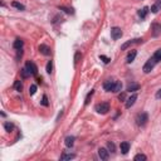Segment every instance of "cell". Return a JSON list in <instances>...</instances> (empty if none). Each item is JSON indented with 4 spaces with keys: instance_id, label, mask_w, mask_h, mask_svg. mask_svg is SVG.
Segmentation results:
<instances>
[{
    "instance_id": "1",
    "label": "cell",
    "mask_w": 161,
    "mask_h": 161,
    "mask_svg": "<svg viewBox=\"0 0 161 161\" xmlns=\"http://www.w3.org/2000/svg\"><path fill=\"white\" fill-rule=\"evenodd\" d=\"M96 111L98 112V113H107L108 111H110V104H108V102H102V103H98L97 106H96Z\"/></svg>"
},
{
    "instance_id": "2",
    "label": "cell",
    "mask_w": 161,
    "mask_h": 161,
    "mask_svg": "<svg viewBox=\"0 0 161 161\" xmlns=\"http://www.w3.org/2000/svg\"><path fill=\"white\" fill-rule=\"evenodd\" d=\"M155 64H156V59L152 57L147 60L146 63H145V66H144V72L145 73H150V72L152 71V68L155 67Z\"/></svg>"
},
{
    "instance_id": "3",
    "label": "cell",
    "mask_w": 161,
    "mask_h": 161,
    "mask_svg": "<svg viewBox=\"0 0 161 161\" xmlns=\"http://www.w3.org/2000/svg\"><path fill=\"white\" fill-rule=\"evenodd\" d=\"M111 37H112V39H115V40L120 39L121 37H122V30H121L118 27L112 28V29H111Z\"/></svg>"
},
{
    "instance_id": "4",
    "label": "cell",
    "mask_w": 161,
    "mask_h": 161,
    "mask_svg": "<svg viewBox=\"0 0 161 161\" xmlns=\"http://www.w3.org/2000/svg\"><path fill=\"white\" fill-rule=\"evenodd\" d=\"M25 68L28 69V72L32 74V76H35L37 74V72H38V67L35 66V64L33 62H27L25 64Z\"/></svg>"
},
{
    "instance_id": "5",
    "label": "cell",
    "mask_w": 161,
    "mask_h": 161,
    "mask_svg": "<svg viewBox=\"0 0 161 161\" xmlns=\"http://www.w3.org/2000/svg\"><path fill=\"white\" fill-rule=\"evenodd\" d=\"M115 83H116V80L107 79V80H104V83H103V88L107 92H112V90H113V87H115Z\"/></svg>"
},
{
    "instance_id": "6",
    "label": "cell",
    "mask_w": 161,
    "mask_h": 161,
    "mask_svg": "<svg viewBox=\"0 0 161 161\" xmlns=\"http://www.w3.org/2000/svg\"><path fill=\"white\" fill-rule=\"evenodd\" d=\"M147 120H148V115L146 112H144V113L137 116V125L139 126H144V125L147 122Z\"/></svg>"
},
{
    "instance_id": "7",
    "label": "cell",
    "mask_w": 161,
    "mask_h": 161,
    "mask_svg": "<svg viewBox=\"0 0 161 161\" xmlns=\"http://www.w3.org/2000/svg\"><path fill=\"white\" fill-rule=\"evenodd\" d=\"M98 156L101 158V160H107L108 156H110V151H107L106 148H99V150H98Z\"/></svg>"
},
{
    "instance_id": "8",
    "label": "cell",
    "mask_w": 161,
    "mask_h": 161,
    "mask_svg": "<svg viewBox=\"0 0 161 161\" xmlns=\"http://www.w3.org/2000/svg\"><path fill=\"white\" fill-rule=\"evenodd\" d=\"M39 52L42 54H44V55H49L50 54V48L48 46H46V44H40V46H39Z\"/></svg>"
},
{
    "instance_id": "9",
    "label": "cell",
    "mask_w": 161,
    "mask_h": 161,
    "mask_svg": "<svg viewBox=\"0 0 161 161\" xmlns=\"http://www.w3.org/2000/svg\"><path fill=\"white\" fill-rule=\"evenodd\" d=\"M136 99H137V94L134 93V94H132L130 98L127 99V102H126V107H127V108H130L131 106H134V103L136 102Z\"/></svg>"
},
{
    "instance_id": "10",
    "label": "cell",
    "mask_w": 161,
    "mask_h": 161,
    "mask_svg": "<svg viewBox=\"0 0 161 161\" xmlns=\"http://www.w3.org/2000/svg\"><path fill=\"white\" fill-rule=\"evenodd\" d=\"M120 148H121V151H122V154L126 155L127 152L130 151V144H128V142H121Z\"/></svg>"
},
{
    "instance_id": "11",
    "label": "cell",
    "mask_w": 161,
    "mask_h": 161,
    "mask_svg": "<svg viewBox=\"0 0 161 161\" xmlns=\"http://www.w3.org/2000/svg\"><path fill=\"white\" fill-rule=\"evenodd\" d=\"M136 55H137V52H136L135 49H132L130 53L127 54V63H132L135 60V58H136Z\"/></svg>"
},
{
    "instance_id": "12",
    "label": "cell",
    "mask_w": 161,
    "mask_h": 161,
    "mask_svg": "<svg viewBox=\"0 0 161 161\" xmlns=\"http://www.w3.org/2000/svg\"><path fill=\"white\" fill-rule=\"evenodd\" d=\"M147 13H148V8H147V6H144V8H142V9H140V10L137 11L139 17H140L141 19H145V18H146V15H147Z\"/></svg>"
},
{
    "instance_id": "13",
    "label": "cell",
    "mask_w": 161,
    "mask_h": 161,
    "mask_svg": "<svg viewBox=\"0 0 161 161\" xmlns=\"http://www.w3.org/2000/svg\"><path fill=\"white\" fill-rule=\"evenodd\" d=\"M139 90H140V84H137V83H131L127 86L128 92H135V91H139Z\"/></svg>"
},
{
    "instance_id": "14",
    "label": "cell",
    "mask_w": 161,
    "mask_h": 161,
    "mask_svg": "<svg viewBox=\"0 0 161 161\" xmlns=\"http://www.w3.org/2000/svg\"><path fill=\"white\" fill-rule=\"evenodd\" d=\"M74 158H76L74 154H67V152H63V154L60 155V160H71Z\"/></svg>"
},
{
    "instance_id": "15",
    "label": "cell",
    "mask_w": 161,
    "mask_h": 161,
    "mask_svg": "<svg viewBox=\"0 0 161 161\" xmlns=\"http://www.w3.org/2000/svg\"><path fill=\"white\" fill-rule=\"evenodd\" d=\"M74 144V137L73 136H68V137H66V146L67 147H72Z\"/></svg>"
},
{
    "instance_id": "16",
    "label": "cell",
    "mask_w": 161,
    "mask_h": 161,
    "mask_svg": "<svg viewBox=\"0 0 161 161\" xmlns=\"http://www.w3.org/2000/svg\"><path fill=\"white\" fill-rule=\"evenodd\" d=\"M13 46H14V48H15V49H22V47H23V40L22 39H15V42H14V44H13Z\"/></svg>"
},
{
    "instance_id": "17",
    "label": "cell",
    "mask_w": 161,
    "mask_h": 161,
    "mask_svg": "<svg viewBox=\"0 0 161 161\" xmlns=\"http://www.w3.org/2000/svg\"><path fill=\"white\" fill-rule=\"evenodd\" d=\"M4 127H5V130L8 132H11L14 130V125L11 123V122H5V125H4Z\"/></svg>"
},
{
    "instance_id": "18",
    "label": "cell",
    "mask_w": 161,
    "mask_h": 161,
    "mask_svg": "<svg viewBox=\"0 0 161 161\" xmlns=\"http://www.w3.org/2000/svg\"><path fill=\"white\" fill-rule=\"evenodd\" d=\"M121 88H122V83H121V82H117V80H116L115 87H113V90H112V92H120Z\"/></svg>"
},
{
    "instance_id": "19",
    "label": "cell",
    "mask_w": 161,
    "mask_h": 161,
    "mask_svg": "<svg viewBox=\"0 0 161 161\" xmlns=\"http://www.w3.org/2000/svg\"><path fill=\"white\" fill-rule=\"evenodd\" d=\"M14 88L17 90L18 92H20L23 90V84H22V82L20 80H15V83H14Z\"/></svg>"
},
{
    "instance_id": "20",
    "label": "cell",
    "mask_w": 161,
    "mask_h": 161,
    "mask_svg": "<svg viewBox=\"0 0 161 161\" xmlns=\"http://www.w3.org/2000/svg\"><path fill=\"white\" fill-rule=\"evenodd\" d=\"M152 28H154V29H155V32H154V35H155V37H158L159 33L161 32V27H160V25H158V24H154V25H152Z\"/></svg>"
},
{
    "instance_id": "21",
    "label": "cell",
    "mask_w": 161,
    "mask_h": 161,
    "mask_svg": "<svg viewBox=\"0 0 161 161\" xmlns=\"http://www.w3.org/2000/svg\"><path fill=\"white\" fill-rule=\"evenodd\" d=\"M154 58L156 59V62H159V60H161V49H158V50L155 52Z\"/></svg>"
},
{
    "instance_id": "22",
    "label": "cell",
    "mask_w": 161,
    "mask_h": 161,
    "mask_svg": "<svg viewBox=\"0 0 161 161\" xmlns=\"http://www.w3.org/2000/svg\"><path fill=\"white\" fill-rule=\"evenodd\" d=\"M146 159H147L146 155H144V154H139V155L135 156V160H136V161H140V160H144V161H145Z\"/></svg>"
},
{
    "instance_id": "23",
    "label": "cell",
    "mask_w": 161,
    "mask_h": 161,
    "mask_svg": "<svg viewBox=\"0 0 161 161\" xmlns=\"http://www.w3.org/2000/svg\"><path fill=\"white\" fill-rule=\"evenodd\" d=\"M29 76H30V73L28 72L27 68H23V69H22V77L23 78H27V77H29Z\"/></svg>"
},
{
    "instance_id": "24",
    "label": "cell",
    "mask_w": 161,
    "mask_h": 161,
    "mask_svg": "<svg viewBox=\"0 0 161 161\" xmlns=\"http://www.w3.org/2000/svg\"><path fill=\"white\" fill-rule=\"evenodd\" d=\"M35 92H37V86L33 84V86H30V88H29V94L33 96V94H35Z\"/></svg>"
},
{
    "instance_id": "25",
    "label": "cell",
    "mask_w": 161,
    "mask_h": 161,
    "mask_svg": "<svg viewBox=\"0 0 161 161\" xmlns=\"http://www.w3.org/2000/svg\"><path fill=\"white\" fill-rule=\"evenodd\" d=\"M107 147H108V150H110L111 152H115V150H116L113 142H108V144H107Z\"/></svg>"
},
{
    "instance_id": "26",
    "label": "cell",
    "mask_w": 161,
    "mask_h": 161,
    "mask_svg": "<svg viewBox=\"0 0 161 161\" xmlns=\"http://www.w3.org/2000/svg\"><path fill=\"white\" fill-rule=\"evenodd\" d=\"M52 69H53V63H52V60H49L47 64V72L48 73H52Z\"/></svg>"
},
{
    "instance_id": "27",
    "label": "cell",
    "mask_w": 161,
    "mask_h": 161,
    "mask_svg": "<svg viewBox=\"0 0 161 161\" xmlns=\"http://www.w3.org/2000/svg\"><path fill=\"white\" fill-rule=\"evenodd\" d=\"M13 6H15V8H17V9H19V10H24V5H22V4H19V3H17V1L13 3Z\"/></svg>"
},
{
    "instance_id": "28",
    "label": "cell",
    "mask_w": 161,
    "mask_h": 161,
    "mask_svg": "<svg viewBox=\"0 0 161 161\" xmlns=\"http://www.w3.org/2000/svg\"><path fill=\"white\" fill-rule=\"evenodd\" d=\"M42 104H43V106H48V104H49V103H48V98H47V96L46 94H44L43 96V98H42Z\"/></svg>"
},
{
    "instance_id": "29",
    "label": "cell",
    "mask_w": 161,
    "mask_h": 161,
    "mask_svg": "<svg viewBox=\"0 0 161 161\" xmlns=\"http://www.w3.org/2000/svg\"><path fill=\"white\" fill-rule=\"evenodd\" d=\"M159 5H158V4H156V5H152L151 6V11H152V13H154V14H156V13H158V11H159Z\"/></svg>"
},
{
    "instance_id": "30",
    "label": "cell",
    "mask_w": 161,
    "mask_h": 161,
    "mask_svg": "<svg viewBox=\"0 0 161 161\" xmlns=\"http://www.w3.org/2000/svg\"><path fill=\"white\" fill-rule=\"evenodd\" d=\"M92 94H93V91H91L90 93L87 94V97H86V101H84V103H86V104H88V102H90V98L92 97Z\"/></svg>"
},
{
    "instance_id": "31",
    "label": "cell",
    "mask_w": 161,
    "mask_h": 161,
    "mask_svg": "<svg viewBox=\"0 0 161 161\" xmlns=\"http://www.w3.org/2000/svg\"><path fill=\"white\" fill-rule=\"evenodd\" d=\"M59 9H60V10H64V11H66V13H68V14H72V13H73V10H72V9H68V8H64V6L59 8Z\"/></svg>"
},
{
    "instance_id": "32",
    "label": "cell",
    "mask_w": 161,
    "mask_h": 161,
    "mask_svg": "<svg viewBox=\"0 0 161 161\" xmlns=\"http://www.w3.org/2000/svg\"><path fill=\"white\" fill-rule=\"evenodd\" d=\"M99 58H101V59H102V60H103V62H104V63H108V62H110V60H111L110 58L104 57V55H101V57H99Z\"/></svg>"
},
{
    "instance_id": "33",
    "label": "cell",
    "mask_w": 161,
    "mask_h": 161,
    "mask_svg": "<svg viewBox=\"0 0 161 161\" xmlns=\"http://www.w3.org/2000/svg\"><path fill=\"white\" fill-rule=\"evenodd\" d=\"M79 57H80V53H77V54H76V58H74V63H76V64L78 63V59H79Z\"/></svg>"
},
{
    "instance_id": "34",
    "label": "cell",
    "mask_w": 161,
    "mask_h": 161,
    "mask_svg": "<svg viewBox=\"0 0 161 161\" xmlns=\"http://www.w3.org/2000/svg\"><path fill=\"white\" fill-rule=\"evenodd\" d=\"M125 98H126V94H125V93H121V94L118 96V99H120V101H123Z\"/></svg>"
},
{
    "instance_id": "35",
    "label": "cell",
    "mask_w": 161,
    "mask_h": 161,
    "mask_svg": "<svg viewBox=\"0 0 161 161\" xmlns=\"http://www.w3.org/2000/svg\"><path fill=\"white\" fill-rule=\"evenodd\" d=\"M156 98H161V88L158 92H156Z\"/></svg>"
}]
</instances>
